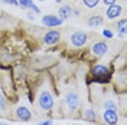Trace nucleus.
Returning <instances> with one entry per match:
<instances>
[{"mask_svg":"<svg viewBox=\"0 0 127 125\" xmlns=\"http://www.w3.org/2000/svg\"><path fill=\"white\" fill-rule=\"evenodd\" d=\"M117 29L120 34L127 35V19L120 20L117 23Z\"/></svg>","mask_w":127,"mask_h":125,"instance_id":"14","label":"nucleus"},{"mask_svg":"<svg viewBox=\"0 0 127 125\" xmlns=\"http://www.w3.org/2000/svg\"><path fill=\"white\" fill-rule=\"evenodd\" d=\"M53 122L51 120H47V121H44V122H42L40 123V124L42 125H48V124H52Z\"/></svg>","mask_w":127,"mask_h":125,"instance_id":"22","label":"nucleus"},{"mask_svg":"<svg viewBox=\"0 0 127 125\" xmlns=\"http://www.w3.org/2000/svg\"><path fill=\"white\" fill-rule=\"evenodd\" d=\"M108 51V46L105 42H99L93 46V52L97 56H103Z\"/></svg>","mask_w":127,"mask_h":125,"instance_id":"9","label":"nucleus"},{"mask_svg":"<svg viewBox=\"0 0 127 125\" xmlns=\"http://www.w3.org/2000/svg\"><path fill=\"white\" fill-rule=\"evenodd\" d=\"M122 12V7L118 4H113L110 5L108 8L107 11H106V15L107 17L110 20H114L115 18L119 17Z\"/></svg>","mask_w":127,"mask_h":125,"instance_id":"8","label":"nucleus"},{"mask_svg":"<svg viewBox=\"0 0 127 125\" xmlns=\"http://www.w3.org/2000/svg\"><path fill=\"white\" fill-rule=\"evenodd\" d=\"M103 19L102 16L100 15H94V16H92L89 20H88V24L91 27H93V28H97V27H99L103 25Z\"/></svg>","mask_w":127,"mask_h":125,"instance_id":"13","label":"nucleus"},{"mask_svg":"<svg viewBox=\"0 0 127 125\" xmlns=\"http://www.w3.org/2000/svg\"><path fill=\"white\" fill-rule=\"evenodd\" d=\"M87 38H88V36L86 32L79 30V31H76L71 35L70 42L73 46L79 48V47L83 46V45L87 42Z\"/></svg>","mask_w":127,"mask_h":125,"instance_id":"2","label":"nucleus"},{"mask_svg":"<svg viewBox=\"0 0 127 125\" xmlns=\"http://www.w3.org/2000/svg\"><path fill=\"white\" fill-rule=\"evenodd\" d=\"M85 117L88 121H94L96 119V113L93 110L87 109L85 112Z\"/></svg>","mask_w":127,"mask_h":125,"instance_id":"16","label":"nucleus"},{"mask_svg":"<svg viewBox=\"0 0 127 125\" xmlns=\"http://www.w3.org/2000/svg\"><path fill=\"white\" fill-rule=\"evenodd\" d=\"M103 1L106 5L110 6V5H113V4H115L116 0H103Z\"/></svg>","mask_w":127,"mask_h":125,"instance_id":"21","label":"nucleus"},{"mask_svg":"<svg viewBox=\"0 0 127 125\" xmlns=\"http://www.w3.org/2000/svg\"><path fill=\"white\" fill-rule=\"evenodd\" d=\"M1 1H3V3H9V4H13L15 6L20 5L18 0H1Z\"/></svg>","mask_w":127,"mask_h":125,"instance_id":"20","label":"nucleus"},{"mask_svg":"<svg viewBox=\"0 0 127 125\" xmlns=\"http://www.w3.org/2000/svg\"><path fill=\"white\" fill-rule=\"evenodd\" d=\"M100 0H83V3L89 9H93L99 3Z\"/></svg>","mask_w":127,"mask_h":125,"instance_id":"15","label":"nucleus"},{"mask_svg":"<svg viewBox=\"0 0 127 125\" xmlns=\"http://www.w3.org/2000/svg\"><path fill=\"white\" fill-rule=\"evenodd\" d=\"M38 102L41 107L43 110H50L51 108L54 106V99H53V96L49 91H42L39 96V99Z\"/></svg>","mask_w":127,"mask_h":125,"instance_id":"1","label":"nucleus"},{"mask_svg":"<svg viewBox=\"0 0 127 125\" xmlns=\"http://www.w3.org/2000/svg\"><path fill=\"white\" fill-rule=\"evenodd\" d=\"M64 20L60 17L54 15H47L42 18V23L48 27H56L63 24Z\"/></svg>","mask_w":127,"mask_h":125,"instance_id":"3","label":"nucleus"},{"mask_svg":"<svg viewBox=\"0 0 127 125\" xmlns=\"http://www.w3.org/2000/svg\"><path fill=\"white\" fill-rule=\"evenodd\" d=\"M66 103L68 107L70 110H76L80 105L79 96L75 93H74V92H69L68 95L66 96Z\"/></svg>","mask_w":127,"mask_h":125,"instance_id":"5","label":"nucleus"},{"mask_svg":"<svg viewBox=\"0 0 127 125\" xmlns=\"http://www.w3.org/2000/svg\"><path fill=\"white\" fill-rule=\"evenodd\" d=\"M72 15V9L69 5H64L59 9V15L63 20H68Z\"/></svg>","mask_w":127,"mask_h":125,"instance_id":"12","label":"nucleus"},{"mask_svg":"<svg viewBox=\"0 0 127 125\" xmlns=\"http://www.w3.org/2000/svg\"><path fill=\"white\" fill-rule=\"evenodd\" d=\"M103 119L108 124H116L118 123V115L114 109H106L103 113Z\"/></svg>","mask_w":127,"mask_h":125,"instance_id":"7","label":"nucleus"},{"mask_svg":"<svg viewBox=\"0 0 127 125\" xmlns=\"http://www.w3.org/2000/svg\"><path fill=\"white\" fill-rule=\"evenodd\" d=\"M105 107H106V109H114V110H116L115 104H114V102L113 101H111V100L106 102Z\"/></svg>","mask_w":127,"mask_h":125,"instance_id":"18","label":"nucleus"},{"mask_svg":"<svg viewBox=\"0 0 127 125\" xmlns=\"http://www.w3.org/2000/svg\"><path fill=\"white\" fill-rule=\"evenodd\" d=\"M56 2H57L58 3H61V0H56Z\"/></svg>","mask_w":127,"mask_h":125,"instance_id":"23","label":"nucleus"},{"mask_svg":"<svg viewBox=\"0 0 127 125\" xmlns=\"http://www.w3.org/2000/svg\"><path fill=\"white\" fill-rule=\"evenodd\" d=\"M39 1H41V2H42V1H44V0H39Z\"/></svg>","mask_w":127,"mask_h":125,"instance_id":"24","label":"nucleus"},{"mask_svg":"<svg viewBox=\"0 0 127 125\" xmlns=\"http://www.w3.org/2000/svg\"><path fill=\"white\" fill-rule=\"evenodd\" d=\"M108 74V69L103 64H97L93 69V75L98 78H104Z\"/></svg>","mask_w":127,"mask_h":125,"instance_id":"10","label":"nucleus"},{"mask_svg":"<svg viewBox=\"0 0 127 125\" xmlns=\"http://www.w3.org/2000/svg\"><path fill=\"white\" fill-rule=\"evenodd\" d=\"M102 34H103V36L104 37H106L108 39H111L113 38V36H114V33H113L110 30H108V29H104L103 31H102Z\"/></svg>","mask_w":127,"mask_h":125,"instance_id":"17","label":"nucleus"},{"mask_svg":"<svg viewBox=\"0 0 127 125\" xmlns=\"http://www.w3.org/2000/svg\"><path fill=\"white\" fill-rule=\"evenodd\" d=\"M15 113L17 118L20 120L23 121V122H28L31 118H32V112L29 110V108H27L25 106H20L16 109Z\"/></svg>","mask_w":127,"mask_h":125,"instance_id":"6","label":"nucleus"},{"mask_svg":"<svg viewBox=\"0 0 127 125\" xmlns=\"http://www.w3.org/2000/svg\"><path fill=\"white\" fill-rule=\"evenodd\" d=\"M19 4L21 5L23 8H28V9H32L34 12L36 14H39L41 10L37 5L34 3L32 0H18Z\"/></svg>","mask_w":127,"mask_h":125,"instance_id":"11","label":"nucleus"},{"mask_svg":"<svg viewBox=\"0 0 127 125\" xmlns=\"http://www.w3.org/2000/svg\"><path fill=\"white\" fill-rule=\"evenodd\" d=\"M6 106V103H5V99L3 97V96L0 93V110H3Z\"/></svg>","mask_w":127,"mask_h":125,"instance_id":"19","label":"nucleus"},{"mask_svg":"<svg viewBox=\"0 0 127 125\" xmlns=\"http://www.w3.org/2000/svg\"><path fill=\"white\" fill-rule=\"evenodd\" d=\"M44 42L48 45H54L59 41L60 33L56 30H52L47 32L44 36Z\"/></svg>","mask_w":127,"mask_h":125,"instance_id":"4","label":"nucleus"}]
</instances>
